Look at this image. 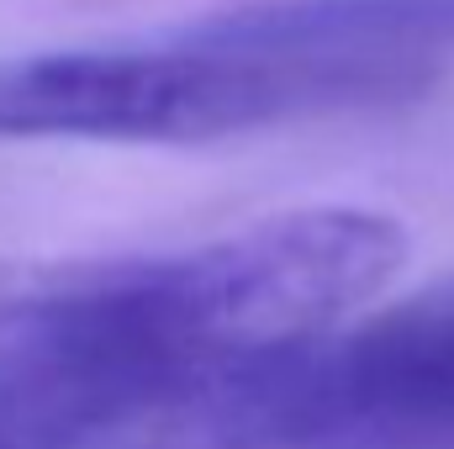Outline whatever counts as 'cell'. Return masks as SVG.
I'll return each instance as SVG.
<instances>
[{"instance_id": "4", "label": "cell", "mask_w": 454, "mask_h": 449, "mask_svg": "<svg viewBox=\"0 0 454 449\" xmlns=\"http://www.w3.org/2000/svg\"><path fill=\"white\" fill-rule=\"evenodd\" d=\"M59 286V270H32V264H0V338L16 334Z\"/></svg>"}, {"instance_id": "3", "label": "cell", "mask_w": 454, "mask_h": 449, "mask_svg": "<svg viewBox=\"0 0 454 449\" xmlns=\"http://www.w3.org/2000/svg\"><path fill=\"white\" fill-rule=\"evenodd\" d=\"M191 32L232 53L343 64L428 91L454 59V0H248Z\"/></svg>"}, {"instance_id": "2", "label": "cell", "mask_w": 454, "mask_h": 449, "mask_svg": "<svg viewBox=\"0 0 454 449\" xmlns=\"http://www.w3.org/2000/svg\"><path fill=\"white\" fill-rule=\"evenodd\" d=\"M454 439V275L275 354L143 449H386Z\"/></svg>"}, {"instance_id": "1", "label": "cell", "mask_w": 454, "mask_h": 449, "mask_svg": "<svg viewBox=\"0 0 454 449\" xmlns=\"http://www.w3.org/2000/svg\"><path fill=\"white\" fill-rule=\"evenodd\" d=\"M412 96L423 91L386 75L232 53L185 27L137 48L0 59V143H217Z\"/></svg>"}]
</instances>
